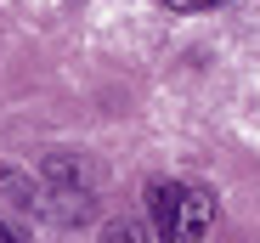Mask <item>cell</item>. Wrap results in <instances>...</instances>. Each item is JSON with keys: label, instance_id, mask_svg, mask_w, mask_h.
Here are the masks:
<instances>
[{"label": "cell", "instance_id": "obj_5", "mask_svg": "<svg viewBox=\"0 0 260 243\" xmlns=\"http://www.w3.org/2000/svg\"><path fill=\"white\" fill-rule=\"evenodd\" d=\"M102 243H147V226L136 215H119V221L102 226Z\"/></svg>", "mask_w": 260, "mask_h": 243}, {"label": "cell", "instance_id": "obj_4", "mask_svg": "<svg viewBox=\"0 0 260 243\" xmlns=\"http://www.w3.org/2000/svg\"><path fill=\"white\" fill-rule=\"evenodd\" d=\"M34 198H40V187H34L23 170L0 164V204H6V210H34Z\"/></svg>", "mask_w": 260, "mask_h": 243}, {"label": "cell", "instance_id": "obj_1", "mask_svg": "<svg viewBox=\"0 0 260 243\" xmlns=\"http://www.w3.org/2000/svg\"><path fill=\"white\" fill-rule=\"evenodd\" d=\"M153 237L158 243H204L215 226V198L192 181H153L147 187Z\"/></svg>", "mask_w": 260, "mask_h": 243}, {"label": "cell", "instance_id": "obj_6", "mask_svg": "<svg viewBox=\"0 0 260 243\" xmlns=\"http://www.w3.org/2000/svg\"><path fill=\"white\" fill-rule=\"evenodd\" d=\"M170 12H215V6H232V0H164Z\"/></svg>", "mask_w": 260, "mask_h": 243}, {"label": "cell", "instance_id": "obj_2", "mask_svg": "<svg viewBox=\"0 0 260 243\" xmlns=\"http://www.w3.org/2000/svg\"><path fill=\"white\" fill-rule=\"evenodd\" d=\"M34 215L51 221V226H79V221L96 215V192L91 187H40Z\"/></svg>", "mask_w": 260, "mask_h": 243}, {"label": "cell", "instance_id": "obj_7", "mask_svg": "<svg viewBox=\"0 0 260 243\" xmlns=\"http://www.w3.org/2000/svg\"><path fill=\"white\" fill-rule=\"evenodd\" d=\"M0 243H23V237H17V226H6V221H0Z\"/></svg>", "mask_w": 260, "mask_h": 243}, {"label": "cell", "instance_id": "obj_3", "mask_svg": "<svg viewBox=\"0 0 260 243\" xmlns=\"http://www.w3.org/2000/svg\"><path fill=\"white\" fill-rule=\"evenodd\" d=\"M40 181H46V187H91V164H85L79 153H46Z\"/></svg>", "mask_w": 260, "mask_h": 243}]
</instances>
